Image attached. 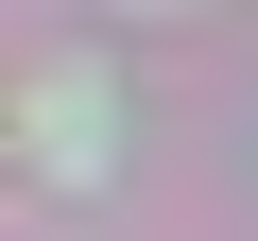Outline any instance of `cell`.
<instances>
[{"mask_svg": "<svg viewBox=\"0 0 258 241\" xmlns=\"http://www.w3.org/2000/svg\"><path fill=\"white\" fill-rule=\"evenodd\" d=\"M18 120H35V172L86 190V172L120 155V69H103V52H35V103H18Z\"/></svg>", "mask_w": 258, "mask_h": 241, "instance_id": "obj_1", "label": "cell"}]
</instances>
